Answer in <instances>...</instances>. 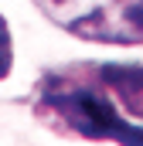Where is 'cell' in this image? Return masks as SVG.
<instances>
[{
	"label": "cell",
	"mask_w": 143,
	"mask_h": 146,
	"mask_svg": "<svg viewBox=\"0 0 143 146\" xmlns=\"http://www.w3.org/2000/svg\"><path fill=\"white\" fill-rule=\"evenodd\" d=\"M37 109L58 119L68 133L82 139H109L119 146H143V126L126 122L116 106L106 99L102 85L72 78V75H44L37 85Z\"/></svg>",
	"instance_id": "cell-1"
},
{
	"label": "cell",
	"mask_w": 143,
	"mask_h": 146,
	"mask_svg": "<svg viewBox=\"0 0 143 146\" xmlns=\"http://www.w3.org/2000/svg\"><path fill=\"white\" fill-rule=\"evenodd\" d=\"M61 31L99 44H143V0H34Z\"/></svg>",
	"instance_id": "cell-2"
},
{
	"label": "cell",
	"mask_w": 143,
	"mask_h": 146,
	"mask_svg": "<svg viewBox=\"0 0 143 146\" xmlns=\"http://www.w3.org/2000/svg\"><path fill=\"white\" fill-rule=\"evenodd\" d=\"M99 82L109 92H116L130 115L143 119V65H102Z\"/></svg>",
	"instance_id": "cell-3"
},
{
	"label": "cell",
	"mask_w": 143,
	"mask_h": 146,
	"mask_svg": "<svg viewBox=\"0 0 143 146\" xmlns=\"http://www.w3.org/2000/svg\"><path fill=\"white\" fill-rule=\"evenodd\" d=\"M14 68V41H10V27L0 14V78H7Z\"/></svg>",
	"instance_id": "cell-4"
}]
</instances>
